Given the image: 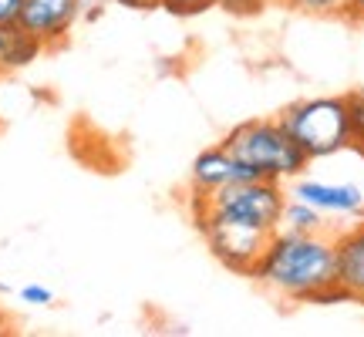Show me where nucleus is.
I'll use <instances>...</instances> for the list:
<instances>
[{"mask_svg":"<svg viewBox=\"0 0 364 337\" xmlns=\"http://www.w3.org/2000/svg\"><path fill=\"white\" fill-rule=\"evenodd\" d=\"M193 216L199 233L206 236L209 253L220 260L226 270L250 277V270L257 267V260L263 257V250L270 243V230H263L257 223L236 220V216H226L220 209H209L199 199H193Z\"/></svg>","mask_w":364,"mask_h":337,"instance_id":"obj_4","label":"nucleus"},{"mask_svg":"<svg viewBox=\"0 0 364 337\" xmlns=\"http://www.w3.org/2000/svg\"><path fill=\"white\" fill-rule=\"evenodd\" d=\"M287 196H297L304 203H311L321 213H338V216H354L364 209V193L354 182H317V179H297Z\"/></svg>","mask_w":364,"mask_h":337,"instance_id":"obj_8","label":"nucleus"},{"mask_svg":"<svg viewBox=\"0 0 364 337\" xmlns=\"http://www.w3.org/2000/svg\"><path fill=\"white\" fill-rule=\"evenodd\" d=\"M199 203H206L209 209H220L226 216H236V220L257 223L263 230H277L280 226V213H284L287 193L284 182L273 179H247V182H233V186H223L216 193L206 196H193Z\"/></svg>","mask_w":364,"mask_h":337,"instance_id":"obj_5","label":"nucleus"},{"mask_svg":"<svg viewBox=\"0 0 364 337\" xmlns=\"http://www.w3.org/2000/svg\"><path fill=\"white\" fill-rule=\"evenodd\" d=\"M290 11L307 14V17H341L348 11V0H284Z\"/></svg>","mask_w":364,"mask_h":337,"instance_id":"obj_13","label":"nucleus"},{"mask_svg":"<svg viewBox=\"0 0 364 337\" xmlns=\"http://www.w3.org/2000/svg\"><path fill=\"white\" fill-rule=\"evenodd\" d=\"M21 300H24V304H34V307H48L54 300V290L51 287H41V284H27V287H21Z\"/></svg>","mask_w":364,"mask_h":337,"instance_id":"obj_15","label":"nucleus"},{"mask_svg":"<svg viewBox=\"0 0 364 337\" xmlns=\"http://www.w3.org/2000/svg\"><path fill=\"white\" fill-rule=\"evenodd\" d=\"M21 7L24 0H0V24H14L21 17Z\"/></svg>","mask_w":364,"mask_h":337,"instance_id":"obj_16","label":"nucleus"},{"mask_svg":"<svg viewBox=\"0 0 364 337\" xmlns=\"http://www.w3.org/2000/svg\"><path fill=\"white\" fill-rule=\"evenodd\" d=\"M344 21H351V24H364V0H348Z\"/></svg>","mask_w":364,"mask_h":337,"instance_id":"obj_17","label":"nucleus"},{"mask_svg":"<svg viewBox=\"0 0 364 337\" xmlns=\"http://www.w3.org/2000/svg\"><path fill=\"white\" fill-rule=\"evenodd\" d=\"M223 145H226L240 162L253 166L263 179H273V182L297 179L300 172L311 166V159L304 156V149L287 135V129L277 118L243 122V125H236V129L223 139Z\"/></svg>","mask_w":364,"mask_h":337,"instance_id":"obj_2","label":"nucleus"},{"mask_svg":"<svg viewBox=\"0 0 364 337\" xmlns=\"http://www.w3.org/2000/svg\"><path fill=\"white\" fill-rule=\"evenodd\" d=\"M159 7H166L176 17H196V14L216 7V0H159Z\"/></svg>","mask_w":364,"mask_h":337,"instance_id":"obj_14","label":"nucleus"},{"mask_svg":"<svg viewBox=\"0 0 364 337\" xmlns=\"http://www.w3.org/2000/svg\"><path fill=\"white\" fill-rule=\"evenodd\" d=\"M250 277L270 294L297 304H338L351 300L338 287L334 240L324 233H287L273 230L270 243Z\"/></svg>","mask_w":364,"mask_h":337,"instance_id":"obj_1","label":"nucleus"},{"mask_svg":"<svg viewBox=\"0 0 364 337\" xmlns=\"http://www.w3.org/2000/svg\"><path fill=\"white\" fill-rule=\"evenodd\" d=\"M81 7L85 0H24L17 24L27 27L44 44V51H51L65 44L75 21L81 17Z\"/></svg>","mask_w":364,"mask_h":337,"instance_id":"obj_6","label":"nucleus"},{"mask_svg":"<svg viewBox=\"0 0 364 337\" xmlns=\"http://www.w3.org/2000/svg\"><path fill=\"white\" fill-rule=\"evenodd\" d=\"M115 4L132 7V11H152V7H159V0H115Z\"/></svg>","mask_w":364,"mask_h":337,"instance_id":"obj_18","label":"nucleus"},{"mask_svg":"<svg viewBox=\"0 0 364 337\" xmlns=\"http://www.w3.org/2000/svg\"><path fill=\"white\" fill-rule=\"evenodd\" d=\"M348 105V132H351V149H358L364 156V88L348 91L344 95Z\"/></svg>","mask_w":364,"mask_h":337,"instance_id":"obj_12","label":"nucleus"},{"mask_svg":"<svg viewBox=\"0 0 364 337\" xmlns=\"http://www.w3.org/2000/svg\"><path fill=\"white\" fill-rule=\"evenodd\" d=\"M41 54H44V44L27 27H21L17 21L0 24V75H14L21 68L34 65Z\"/></svg>","mask_w":364,"mask_h":337,"instance_id":"obj_10","label":"nucleus"},{"mask_svg":"<svg viewBox=\"0 0 364 337\" xmlns=\"http://www.w3.org/2000/svg\"><path fill=\"white\" fill-rule=\"evenodd\" d=\"M277 230H287V233H324L327 220L321 209H314L311 203H304L297 196H287L284 213H280V226Z\"/></svg>","mask_w":364,"mask_h":337,"instance_id":"obj_11","label":"nucleus"},{"mask_svg":"<svg viewBox=\"0 0 364 337\" xmlns=\"http://www.w3.org/2000/svg\"><path fill=\"white\" fill-rule=\"evenodd\" d=\"M189 179H193V196H206V193L223 189V186L247 182V179H263V176L253 166L240 162V159L220 142V145H213V149H206V152L196 156Z\"/></svg>","mask_w":364,"mask_h":337,"instance_id":"obj_7","label":"nucleus"},{"mask_svg":"<svg viewBox=\"0 0 364 337\" xmlns=\"http://www.w3.org/2000/svg\"><path fill=\"white\" fill-rule=\"evenodd\" d=\"M277 122L304 149V156L311 162L351 149L344 95H317V98H304V102L287 105L284 112L277 115Z\"/></svg>","mask_w":364,"mask_h":337,"instance_id":"obj_3","label":"nucleus"},{"mask_svg":"<svg viewBox=\"0 0 364 337\" xmlns=\"http://www.w3.org/2000/svg\"><path fill=\"white\" fill-rule=\"evenodd\" d=\"M334 273L348 297L364 300V223L334 236Z\"/></svg>","mask_w":364,"mask_h":337,"instance_id":"obj_9","label":"nucleus"},{"mask_svg":"<svg viewBox=\"0 0 364 337\" xmlns=\"http://www.w3.org/2000/svg\"><path fill=\"white\" fill-rule=\"evenodd\" d=\"M263 4H267V0H263Z\"/></svg>","mask_w":364,"mask_h":337,"instance_id":"obj_19","label":"nucleus"}]
</instances>
